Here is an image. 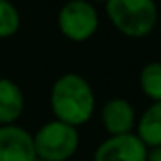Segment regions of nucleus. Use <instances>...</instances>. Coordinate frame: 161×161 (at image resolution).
<instances>
[{
    "mask_svg": "<svg viewBox=\"0 0 161 161\" xmlns=\"http://www.w3.org/2000/svg\"><path fill=\"white\" fill-rule=\"evenodd\" d=\"M104 5L113 26L128 38H144L156 28L158 7L154 0H108Z\"/></svg>",
    "mask_w": 161,
    "mask_h": 161,
    "instance_id": "2",
    "label": "nucleus"
},
{
    "mask_svg": "<svg viewBox=\"0 0 161 161\" xmlns=\"http://www.w3.org/2000/svg\"><path fill=\"white\" fill-rule=\"evenodd\" d=\"M50 109L56 119L71 126L90 121L95 111V95L90 83L78 73H64L50 88Z\"/></svg>",
    "mask_w": 161,
    "mask_h": 161,
    "instance_id": "1",
    "label": "nucleus"
},
{
    "mask_svg": "<svg viewBox=\"0 0 161 161\" xmlns=\"http://www.w3.org/2000/svg\"><path fill=\"white\" fill-rule=\"evenodd\" d=\"M139 85L146 97L153 102H161V61H154L142 68Z\"/></svg>",
    "mask_w": 161,
    "mask_h": 161,
    "instance_id": "10",
    "label": "nucleus"
},
{
    "mask_svg": "<svg viewBox=\"0 0 161 161\" xmlns=\"http://www.w3.org/2000/svg\"><path fill=\"white\" fill-rule=\"evenodd\" d=\"M25 111V94L16 81L0 76V126L16 125Z\"/></svg>",
    "mask_w": 161,
    "mask_h": 161,
    "instance_id": "8",
    "label": "nucleus"
},
{
    "mask_svg": "<svg viewBox=\"0 0 161 161\" xmlns=\"http://www.w3.org/2000/svg\"><path fill=\"white\" fill-rule=\"evenodd\" d=\"M147 161H161V146L147 151Z\"/></svg>",
    "mask_w": 161,
    "mask_h": 161,
    "instance_id": "12",
    "label": "nucleus"
},
{
    "mask_svg": "<svg viewBox=\"0 0 161 161\" xmlns=\"http://www.w3.org/2000/svg\"><path fill=\"white\" fill-rule=\"evenodd\" d=\"M35 154L40 161H68L75 156L80 146V133L76 126H71L59 119L45 123L33 135Z\"/></svg>",
    "mask_w": 161,
    "mask_h": 161,
    "instance_id": "3",
    "label": "nucleus"
},
{
    "mask_svg": "<svg viewBox=\"0 0 161 161\" xmlns=\"http://www.w3.org/2000/svg\"><path fill=\"white\" fill-rule=\"evenodd\" d=\"M21 16L11 0H0V40L11 38L19 31Z\"/></svg>",
    "mask_w": 161,
    "mask_h": 161,
    "instance_id": "11",
    "label": "nucleus"
},
{
    "mask_svg": "<svg viewBox=\"0 0 161 161\" xmlns=\"http://www.w3.org/2000/svg\"><path fill=\"white\" fill-rule=\"evenodd\" d=\"M147 151L137 133L111 135L99 144L94 161H147Z\"/></svg>",
    "mask_w": 161,
    "mask_h": 161,
    "instance_id": "5",
    "label": "nucleus"
},
{
    "mask_svg": "<svg viewBox=\"0 0 161 161\" xmlns=\"http://www.w3.org/2000/svg\"><path fill=\"white\" fill-rule=\"evenodd\" d=\"M137 137L147 149L161 146V102H153L137 123Z\"/></svg>",
    "mask_w": 161,
    "mask_h": 161,
    "instance_id": "9",
    "label": "nucleus"
},
{
    "mask_svg": "<svg viewBox=\"0 0 161 161\" xmlns=\"http://www.w3.org/2000/svg\"><path fill=\"white\" fill-rule=\"evenodd\" d=\"M35 161H40V159H35Z\"/></svg>",
    "mask_w": 161,
    "mask_h": 161,
    "instance_id": "14",
    "label": "nucleus"
},
{
    "mask_svg": "<svg viewBox=\"0 0 161 161\" xmlns=\"http://www.w3.org/2000/svg\"><path fill=\"white\" fill-rule=\"evenodd\" d=\"M87 2H90V4H94V2H99V4H106L108 0H87Z\"/></svg>",
    "mask_w": 161,
    "mask_h": 161,
    "instance_id": "13",
    "label": "nucleus"
},
{
    "mask_svg": "<svg viewBox=\"0 0 161 161\" xmlns=\"http://www.w3.org/2000/svg\"><path fill=\"white\" fill-rule=\"evenodd\" d=\"M57 26L63 36L71 42H87L97 33V9L87 0H69L57 14Z\"/></svg>",
    "mask_w": 161,
    "mask_h": 161,
    "instance_id": "4",
    "label": "nucleus"
},
{
    "mask_svg": "<svg viewBox=\"0 0 161 161\" xmlns=\"http://www.w3.org/2000/svg\"><path fill=\"white\" fill-rule=\"evenodd\" d=\"M101 119L102 126L109 133V137L133 133V128L137 125L135 109L123 97L109 99L101 109Z\"/></svg>",
    "mask_w": 161,
    "mask_h": 161,
    "instance_id": "7",
    "label": "nucleus"
},
{
    "mask_svg": "<svg viewBox=\"0 0 161 161\" xmlns=\"http://www.w3.org/2000/svg\"><path fill=\"white\" fill-rule=\"evenodd\" d=\"M33 135L18 125L0 126V161H35Z\"/></svg>",
    "mask_w": 161,
    "mask_h": 161,
    "instance_id": "6",
    "label": "nucleus"
}]
</instances>
